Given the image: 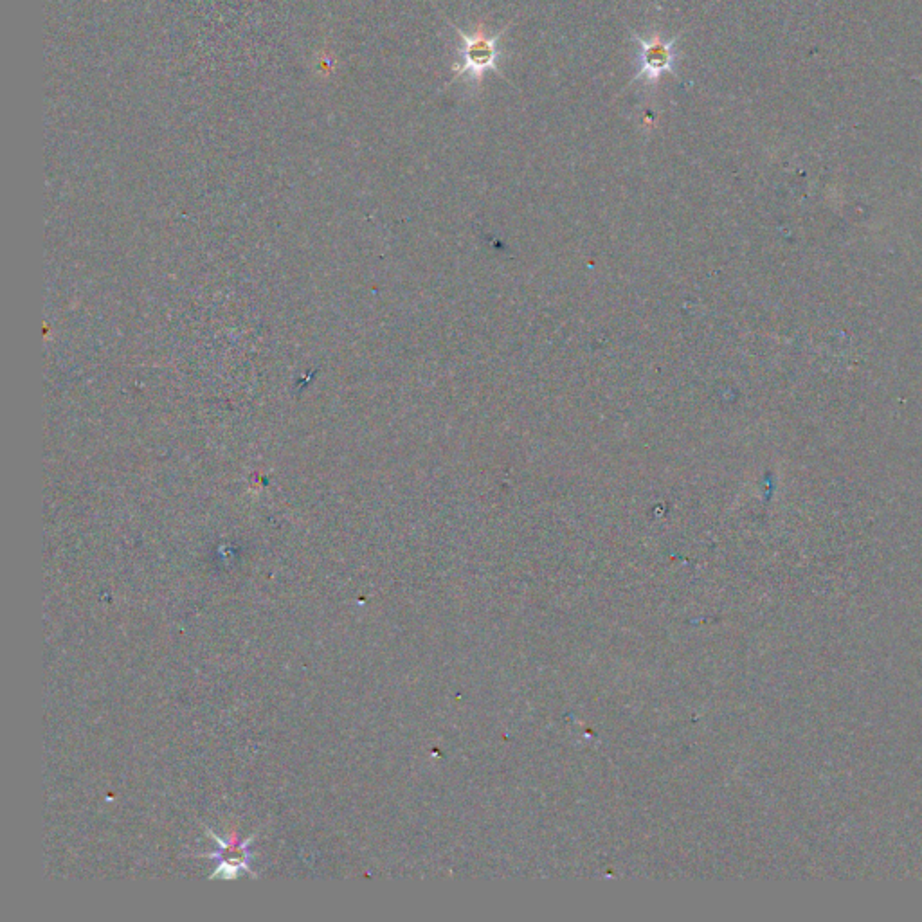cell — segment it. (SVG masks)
<instances>
[{"label":"cell","mask_w":922,"mask_h":922,"mask_svg":"<svg viewBox=\"0 0 922 922\" xmlns=\"http://www.w3.org/2000/svg\"><path fill=\"white\" fill-rule=\"evenodd\" d=\"M461 37V64L456 67L454 78H467L478 82L483 74L498 69L499 35H489L483 28L463 31L456 28Z\"/></svg>","instance_id":"6da1fadb"},{"label":"cell","mask_w":922,"mask_h":922,"mask_svg":"<svg viewBox=\"0 0 922 922\" xmlns=\"http://www.w3.org/2000/svg\"><path fill=\"white\" fill-rule=\"evenodd\" d=\"M638 42V74L636 80L658 82L661 76L669 74L676 64V40L663 38L660 33L651 37H636Z\"/></svg>","instance_id":"7a4b0ae2"}]
</instances>
